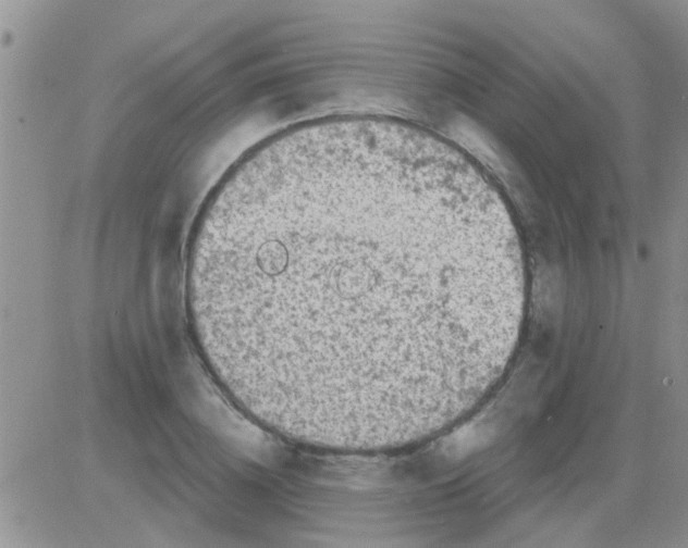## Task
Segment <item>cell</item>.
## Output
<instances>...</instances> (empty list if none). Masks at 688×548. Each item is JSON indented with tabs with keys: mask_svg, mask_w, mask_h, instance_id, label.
I'll return each mask as SVG.
<instances>
[{
	"mask_svg": "<svg viewBox=\"0 0 688 548\" xmlns=\"http://www.w3.org/2000/svg\"><path fill=\"white\" fill-rule=\"evenodd\" d=\"M528 265L502 195L407 121L339 116L268 139L202 209L185 265L200 354L254 420L315 448L420 441L481 394Z\"/></svg>",
	"mask_w": 688,
	"mask_h": 548,
	"instance_id": "1",
	"label": "cell"
}]
</instances>
